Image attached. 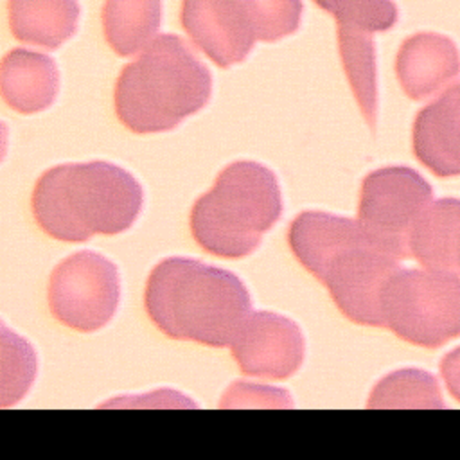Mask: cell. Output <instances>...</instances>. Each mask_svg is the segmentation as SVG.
<instances>
[{
	"mask_svg": "<svg viewBox=\"0 0 460 460\" xmlns=\"http://www.w3.org/2000/svg\"><path fill=\"white\" fill-rule=\"evenodd\" d=\"M4 101L18 113L47 110L59 90V72L50 56L14 49L5 54L0 70Z\"/></svg>",
	"mask_w": 460,
	"mask_h": 460,
	"instance_id": "obj_13",
	"label": "cell"
},
{
	"mask_svg": "<svg viewBox=\"0 0 460 460\" xmlns=\"http://www.w3.org/2000/svg\"><path fill=\"white\" fill-rule=\"evenodd\" d=\"M408 246L426 270L460 275V199L431 201L413 226Z\"/></svg>",
	"mask_w": 460,
	"mask_h": 460,
	"instance_id": "obj_14",
	"label": "cell"
},
{
	"mask_svg": "<svg viewBox=\"0 0 460 460\" xmlns=\"http://www.w3.org/2000/svg\"><path fill=\"white\" fill-rule=\"evenodd\" d=\"M144 205L137 178L110 162L61 164L45 171L32 190L38 226L58 241L83 243L131 228Z\"/></svg>",
	"mask_w": 460,
	"mask_h": 460,
	"instance_id": "obj_3",
	"label": "cell"
},
{
	"mask_svg": "<svg viewBox=\"0 0 460 460\" xmlns=\"http://www.w3.org/2000/svg\"><path fill=\"white\" fill-rule=\"evenodd\" d=\"M230 347L243 374L268 379L293 376L305 356L300 327L291 318L270 311L252 313Z\"/></svg>",
	"mask_w": 460,
	"mask_h": 460,
	"instance_id": "obj_9",
	"label": "cell"
},
{
	"mask_svg": "<svg viewBox=\"0 0 460 460\" xmlns=\"http://www.w3.org/2000/svg\"><path fill=\"white\" fill-rule=\"evenodd\" d=\"M383 327L397 338L437 349L460 336V275L399 270L381 291Z\"/></svg>",
	"mask_w": 460,
	"mask_h": 460,
	"instance_id": "obj_6",
	"label": "cell"
},
{
	"mask_svg": "<svg viewBox=\"0 0 460 460\" xmlns=\"http://www.w3.org/2000/svg\"><path fill=\"white\" fill-rule=\"evenodd\" d=\"M282 216L277 176L262 164L239 160L226 165L212 189L190 210V234L210 255L243 259Z\"/></svg>",
	"mask_w": 460,
	"mask_h": 460,
	"instance_id": "obj_5",
	"label": "cell"
},
{
	"mask_svg": "<svg viewBox=\"0 0 460 460\" xmlns=\"http://www.w3.org/2000/svg\"><path fill=\"white\" fill-rule=\"evenodd\" d=\"M327 2H329V0H314V4H316V5H320V7H322V9H325V5H327Z\"/></svg>",
	"mask_w": 460,
	"mask_h": 460,
	"instance_id": "obj_24",
	"label": "cell"
},
{
	"mask_svg": "<svg viewBox=\"0 0 460 460\" xmlns=\"http://www.w3.org/2000/svg\"><path fill=\"white\" fill-rule=\"evenodd\" d=\"M288 243L343 316L358 325L383 327L381 291L401 270V259L359 219L307 210L291 221Z\"/></svg>",
	"mask_w": 460,
	"mask_h": 460,
	"instance_id": "obj_1",
	"label": "cell"
},
{
	"mask_svg": "<svg viewBox=\"0 0 460 460\" xmlns=\"http://www.w3.org/2000/svg\"><path fill=\"white\" fill-rule=\"evenodd\" d=\"M47 300L59 323L79 332L99 331L120 302L117 266L97 252H75L52 270Z\"/></svg>",
	"mask_w": 460,
	"mask_h": 460,
	"instance_id": "obj_7",
	"label": "cell"
},
{
	"mask_svg": "<svg viewBox=\"0 0 460 460\" xmlns=\"http://www.w3.org/2000/svg\"><path fill=\"white\" fill-rule=\"evenodd\" d=\"M0 406L9 408L23 399L36 377V352L22 336L2 323L0 345Z\"/></svg>",
	"mask_w": 460,
	"mask_h": 460,
	"instance_id": "obj_19",
	"label": "cell"
},
{
	"mask_svg": "<svg viewBox=\"0 0 460 460\" xmlns=\"http://www.w3.org/2000/svg\"><path fill=\"white\" fill-rule=\"evenodd\" d=\"M181 25L190 41L221 68L244 61L257 40L244 0H181Z\"/></svg>",
	"mask_w": 460,
	"mask_h": 460,
	"instance_id": "obj_10",
	"label": "cell"
},
{
	"mask_svg": "<svg viewBox=\"0 0 460 460\" xmlns=\"http://www.w3.org/2000/svg\"><path fill=\"white\" fill-rule=\"evenodd\" d=\"M221 408H291L293 401L282 388L237 381L221 397Z\"/></svg>",
	"mask_w": 460,
	"mask_h": 460,
	"instance_id": "obj_22",
	"label": "cell"
},
{
	"mask_svg": "<svg viewBox=\"0 0 460 460\" xmlns=\"http://www.w3.org/2000/svg\"><path fill=\"white\" fill-rule=\"evenodd\" d=\"M460 74V54L453 40L437 32H417L402 41L395 75L402 92L422 101L440 92Z\"/></svg>",
	"mask_w": 460,
	"mask_h": 460,
	"instance_id": "obj_12",
	"label": "cell"
},
{
	"mask_svg": "<svg viewBox=\"0 0 460 460\" xmlns=\"http://www.w3.org/2000/svg\"><path fill=\"white\" fill-rule=\"evenodd\" d=\"M372 31L359 25L338 23V49L345 75L356 102L370 129L376 128L377 83H376V49Z\"/></svg>",
	"mask_w": 460,
	"mask_h": 460,
	"instance_id": "obj_16",
	"label": "cell"
},
{
	"mask_svg": "<svg viewBox=\"0 0 460 460\" xmlns=\"http://www.w3.org/2000/svg\"><path fill=\"white\" fill-rule=\"evenodd\" d=\"M440 376L449 394L460 401V347L447 352L440 361Z\"/></svg>",
	"mask_w": 460,
	"mask_h": 460,
	"instance_id": "obj_23",
	"label": "cell"
},
{
	"mask_svg": "<svg viewBox=\"0 0 460 460\" xmlns=\"http://www.w3.org/2000/svg\"><path fill=\"white\" fill-rule=\"evenodd\" d=\"M212 75L176 34L156 36L115 83L117 119L133 133H162L199 111L210 99Z\"/></svg>",
	"mask_w": 460,
	"mask_h": 460,
	"instance_id": "obj_4",
	"label": "cell"
},
{
	"mask_svg": "<svg viewBox=\"0 0 460 460\" xmlns=\"http://www.w3.org/2000/svg\"><path fill=\"white\" fill-rule=\"evenodd\" d=\"M160 0H106L102 7L104 38L119 56L146 49L160 27Z\"/></svg>",
	"mask_w": 460,
	"mask_h": 460,
	"instance_id": "obj_17",
	"label": "cell"
},
{
	"mask_svg": "<svg viewBox=\"0 0 460 460\" xmlns=\"http://www.w3.org/2000/svg\"><path fill=\"white\" fill-rule=\"evenodd\" d=\"M253 23L257 40L277 41L293 34L302 18V0H244Z\"/></svg>",
	"mask_w": 460,
	"mask_h": 460,
	"instance_id": "obj_20",
	"label": "cell"
},
{
	"mask_svg": "<svg viewBox=\"0 0 460 460\" xmlns=\"http://www.w3.org/2000/svg\"><path fill=\"white\" fill-rule=\"evenodd\" d=\"M431 201L433 190L417 171L390 165L363 178L358 219L383 246L406 259L410 234Z\"/></svg>",
	"mask_w": 460,
	"mask_h": 460,
	"instance_id": "obj_8",
	"label": "cell"
},
{
	"mask_svg": "<svg viewBox=\"0 0 460 460\" xmlns=\"http://www.w3.org/2000/svg\"><path fill=\"white\" fill-rule=\"evenodd\" d=\"M9 27L16 40L58 49L77 29V0H9Z\"/></svg>",
	"mask_w": 460,
	"mask_h": 460,
	"instance_id": "obj_15",
	"label": "cell"
},
{
	"mask_svg": "<svg viewBox=\"0 0 460 460\" xmlns=\"http://www.w3.org/2000/svg\"><path fill=\"white\" fill-rule=\"evenodd\" d=\"M336 23H350L383 32L395 25L397 5L392 0H329L325 9Z\"/></svg>",
	"mask_w": 460,
	"mask_h": 460,
	"instance_id": "obj_21",
	"label": "cell"
},
{
	"mask_svg": "<svg viewBox=\"0 0 460 460\" xmlns=\"http://www.w3.org/2000/svg\"><path fill=\"white\" fill-rule=\"evenodd\" d=\"M368 408H444L437 379L426 370L401 368L385 376L368 395Z\"/></svg>",
	"mask_w": 460,
	"mask_h": 460,
	"instance_id": "obj_18",
	"label": "cell"
},
{
	"mask_svg": "<svg viewBox=\"0 0 460 460\" xmlns=\"http://www.w3.org/2000/svg\"><path fill=\"white\" fill-rule=\"evenodd\" d=\"M411 144L419 162L437 176L460 174V83L415 115Z\"/></svg>",
	"mask_w": 460,
	"mask_h": 460,
	"instance_id": "obj_11",
	"label": "cell"
},
{
	"mask_svg": "<svg viewBox=\"0 0 460 460\" xmlns=\"http://www.w3.org/2000/svg\"><path fill=\"white\" fill-rule=\"evenodd\" d=\"M144 307L167 338L221 349L234 343L252 314V296L228 270L198 259L167 257L147 277Z\"/></svg>",
	"mask_w": 460,
	"mask_h": 460,
	"instance_id": "obj_2",
	"label": "cell"
}]
</instances>
